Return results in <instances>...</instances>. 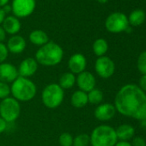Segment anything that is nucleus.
<instances>
[{"mask_svg": "<svg viewBox=\"0 0 146 146\" xmlns=\"http://www.w3.org/2000/svg\"><path fill=\"white\" fill-rule=\"evenodd\" d=\"M114 146H132V145L128 141H119V142H117Z\"/></svg>", "mask_w": 146, "mask_h": 146, "instance_id": "473e14b6", "label": "nucleus"}, {"mask_svg": "<svg viewBox=\"0 0 146 146\" xmlns=\"http://www.w3.org/2000/svg\"><path fill=\"white\" fill-rule=\"evenodd\" d=\"M137 69L143 75H146V51L143 52L137 58Z\"/></svg>", "mask_w": 146, "mask_h": 146, "instance_id": "a878e982", "label": "nucleus"}, {"mask_svg": "<svg viewBox=\"0 0 146 146\" xmlns=\"http://www.w3.org/2000/svg\"><path fill=\"white\" fill-rule=\"evenodd\" d=\"M116 112L138 120H146V94L137 85L123 86L114 99Z\"/></svg>", "mask_w": 146, "mask_h": 146, "instance_id": "f257e3e1", "label": "nucleus"}, {"mask_svg": "<svg viewBox=\"0 0 146 146\" xmlns=\"http://www.w3.org/2000/svg\"><path fill=\"white\" fill-rule=\"evenodd\" d=\"M3 29L9 35H17L21 29V23L19 19L14 16L5 17L3 22Z\"/></svg>", "mask_w": 146, "mask_h": 146, "instance_id": "dca6fc26", "label": "nucleus"}, {"mask_svg": "<svg viewBox=\"0 0 146 146\" xmlns=\"http://www.w3.org/2000/svg\"><path fill=\"white\" fill-rule=\"evenodd\" d=\"M37 88L35 83L27 78L18 77L11 86V94L18 102H29L35 97Z\"/></svg>", "mask_w": 146, "mask_h": 146, "instance_id": "7ed1b4c3", "label": "nucleus"}, {"mask_svg": "<svg viewBox=\"0 0 146 146\" xmlns=\"http://www.w3.org/2000/svg\"><path fill=\"white\" fill-rule=\"evenodd\" d=\"M95 70L99 77L107 79L113 75L115 64L110 58L107 56H102L98 57L96 59L95 63Z\"/></svg>", "mask_w": 146, "mask_h": 146, "instance_id": "1a4fd4ad", "label": "nucleus"}, {"mask_svg": "<svg viewBox=\"0 0 146 146\" xmlns=\"http://www.w3.org/2000/svg\"><path fill=\"white\" fill-rule=\"evenodd\" d=\"M64 97V90L58 84H50L46 85L41 94V100L45 107L50 109H54L59 107Z\"/></svg>", "mask_w": 146, "mask_h": 146, "instance_id": "39448f33", "label": "nucleus"}, {"mask_svg": "<svg viewBox=\"0 0 146 146\" xmlns=\"http://www.w3.org/2000/svg\"><path fill=\"white\" fill-rule=\"evenodd\" d=\"M138 87L143 91L146 92V75H143L138 82Z\"/></svg>", "mask_w": 146, "mask_h": 146, "instance_id": "c756f323", "label": "nucleus"}, {"mask_svg": "<svg viewBox=\"0 0 146 146\" xmlns=\"http://www.w3.org/2000/svg\"><path fill=\"white\" fill-rule=\"evenodd\" d=\"M116 136L117 138L120 141H128L129 139L132 138L135 134V129L132 125L128 124L120 125L116 130Z\"/></svg>", "mask_w": 146, "mask_h": 146, "instance_id": "f3484780", "label": "nucleus"}, {"mask_svg": "<svg viewBox=\"0 0 146 146\" xmlns=\"http://www.w3.org/2000/svg\"><path fill=\"white\" fill-rule=\"evenodd\" d=\"M76 80H77V78L75 74H73V73L70 71L64 72L59 78L58 85L63 90H69V89H71L76 84Z\"/></svg>", "mask_w": 146, "mask_h": 146, "instance_id": "aec40b11", "label": "nucleus"}, {"mask_svg": "<svg viewBox=\"0 0 146 146\" xmlns=\"http://www.w3.org/2000/svg\"><path fill=\"white\" fill-rule=\"evenodd\" d=\"M8 54H9V51L7 49V46L2 43L0 42V64L4 63L6 58H8Z\"/></svg>", "mask_w": 146, "mask_h": 146, "instance_id": "cd10ccee", "label": "nucleus"}, {"mask_svg": "<svg viewBox=\"0 0 146 146\" xmlns=\"http://www.w3.org/2000/svg\"><path fill=\"white\" fill-rule=\"evenodd\" d=\"M116 113L114 105L111 103H103L97 106L95 109V117L100 121H108L112 119Z\"/></svg>", "mask_w": 146, "mask_h": 146, "instance_id": "4468645a", "label": "nucleus"}, {"mask_svg": "<svg viewBox=\"0 0 146 146\" xmlns=\"http://www.w3.org/2000/svg\"><path fill=\"white\" fill-rule=\"evenodd\" d=\"M90 144V137L86 133H82L73 138L72 146H89Z\"/></svg>", "mask_w": 146, "mask_h": 146, "instance_id": "b1692460", "label": "nucleus"}, {"mask_svg": "<svg viewBox=\"0 0 146 146\" xmlns=\"http://www.w3.org/2000/svg\"><path fill=\"white\" fill-rule=\"evenodd\" d=\"M64 51L62 47L53 41H48L37 50L35 58L41 65L55 66L62 61Z\"/></svg>", "mask_w": 146, "mask_h": 146, "instance_id": "f03ea898", "label": "nucleus"}, {"mask_svg": "<svg viewBox=\"0 0 146 146\" xmlns=\"http://www.w3.org/2000/svg\"><path fill=\"white\" fill-rule=\"evenodd\" d=\"M6 38V33L5 31V29H3V27H0V42H2L5 40Z\"/></svg>", "mask_w": 146, "mask_h": 146, "instance_id": "2f4dec72", "label": "nucleus"}, {"mask_svg": "<svg viewBox=\"0 0 146 146\" xmlns=\"http://www.w3.org/2000/svg\"><path fill=\"white\" fill-rule=\"evenodd\" d=\"M88 95V102L92 105L100 104L103 100V93L101 90L95 88L87 93Z\"/></svg>", "mask_w": 146, "mask_h": 146, "instance_id": "5701e85b", "label": "nucleus"}, {"mask_svg": "<svg viewBox=\"0 0 146 146\" xmlns=\"http://www.w3.org/2000/svg\"><path fill=\"white\" fill-rule=\"evenodd\" d=\"M144 19H145V13L143 12V11L135 10L131 13L128 18V22L132 26H139L144 22Z\"/></svg>", "mask_w": 146, "mask_h": 146, "instance_id": "4be33fe9", "label": "nucleus"}, {"mask_svg": "<svg viewBox=\"0 0 146 146\" xmlns=\"http://www.w3.org/2000/svg\"><path fill=\"white\" fill-rule=\"evenodd\" d=\"M7 125H8V123H7L3 118L0 117V134L3 133V132L6 130Z\"/></svg>", "mask_w": 146, "mask_h": 146, "instance_id": "7c9ffc66", "label": "nucleus"}, {"mask_svg": "<svg viewBox=\"0 0 146 146\" xmlns=\"http://www.w3.org/2000/svg\"><path fill=\"white\" fill-rule=\"evenodd\" d=\"M21 113V105L13 97H7L0 102V117L7 123L17 120Z\"/></svg>", "mask_w": 146, "mask_h": 146, "instance_id": "423d86ee", "label": "nucleus"}, {"mask_svg": "<svg viewBox=\"0 0 146 146\" xmlns=\"http://www.w3.org/2000/svg\"><path fill=\"white\" fill-rule=\"evenodd\" d=\"M29 40L32 44L39 46H42L49 41L47 34L40 29L33 30L29 35Z\"/></svg>", "mask_w": 146, "mask_h": 146, "instance_id": "a211bd4d", "label": "nucleus"}, {"mask_svg": "<svg viewBox=\"0 0 146 146\" xmlns=\"http://www.w3.org/2000/svg\"><path fill=\"white\" fill-rule=\"evenodd\" d=\"M26 45V40L23 36L15 35L9 39L6 46L8 51L11 53L19 54L25 50Z\"/></svg>", "mask_w": 146, "mask_h": 146, "instance_id": "2eb2a0df", "label": "nucleus"}, {"mask_svg": "<svg viewBox=\"0 0 146 146\" xmlns=\"http://www.w3.org/2000/svg\"><path fill=\"white\" fill-rule=\"evenodd\" d=\"M5 13L4 12V11H3V9L2 8H0V24L1 23H3V22H4V20H5Z\"/></svg>", "mask_w": 146, "mask_h": 146, "instance_id": "f704fd0d", "label": "nucleus"}, {"mask_svg": "<svg viewBox=\"0 0 146 146\" xmlns=\"http://www.w3.org/2000/svg\"><path fill=\"white\" fill-rule=\"evenodd\" d=\"M97 2H99L100 4H105V3H107L108 0H96Z\"/></svg>", "mask_w": 146, "mask_h": 146, "instance_id": "e433bc0d", "label": "nucleus"}, {"mask_svg": "<svg viewBox=\"0 0 146 146\" xmlns=\"http://www.w3.org/2000/svg\"><path fill=\"white\" fill-rule=\"evenodd\" d=\"M76 84L79 88V90L88 93L96 88V80L91 72L84 70L78 75Z\"/></svg>", "mask_w": 146, "mask_h": 146, "instance_id": "9d476101", "label": "nucleus"}, {"mask_svg": "<svg viewBox=\"0 0 146 146\" xmlns=\"http://www.w3.org/2000/svg\"><path fill=\"white\" fill-rule=\"evenodd\" d=\"M2 9H3L4 12L5 13V15H6V14H8V13H10L11 11H12L11 5H5V6H4Z\"/></svg>", "mask_w": 146, "mask_h": 146, "instance_id": "72a5a7b5", "label": "nucleus"}, {"mask_svg": "<svg viewBox=\"0 0 146 146\" xmlns=\"http://www.w3.org/2000/svg\"><path fill=\"white\" fill-rule=\"evenodd\" d=\"M73 137L70 133L64 132L58 137V143L60 146H72L73 145Z\"/></svg>", "mask_w": 146, "mask_h": 146, "instance_id": "393cba45", "label": "nucleus"}, {"mask_svg": "<svg viewBox=\"0 0 146 146\" xmlns=\"http://www.w3.org/2000/svg\"><path fill=\"white\" fill-rule=\"evenodd\" d=\"M144 122H145V127H146V120H145Z\"/></svg>", "mask_w": 146, "mask_h": 146, "instance_id": "4c0bfd02", "label": "nucleus"}, {"mask_svg": "<svg viewBox=\"0 0 146 146\" xmlns=\"http://www.w3.org/2000/svg\"><path fill=\"white\" fill-rule=\"evenodd\" d=\"M19 77L17 68L10 63L0 64V82L12 84Z\"/></svg>", "mask_w": 146, "mask_h": 146, "instance_id": "9b49d317", "label": "nucleus"}, {"mask_svg": "<svg viewBox=\"0 0 146 146\" xmlns=\"http://www.w3.org/2000/svg\"><path fill=\"white\" fill-rule=\"evenodd\" d=\"M90 137L91 146H114L118 142L115 130L107 125L96 127Z\"/></svg>", "mask_w": 146, "mask_h": 146, "instance_id": "20e7f679", "label": "nucleus"}, {"mask_svg": "<svg viewBox=\"0 0 146 146\" xmlns=\"http://www.w3.org/2000/svg\"><path fill=\"white\" fill-rule=\"evenodd\" d=\"M70 103L76 108H82L85 107L89 103L87 93L82 90L75 91L70 97Z\"/></svg>", "mask_w": 146, "mask_h": 146, "instance_id": "6ab92c4d", "label": "nucleus"}, {"mask_svg": "<svg viewBox=\"0 0 146 146\" xmlns=\"http://www.w3.org/2000/svg\"><path fill=\"white\" fill-rule=\"evenodd\" d=\"M11 94V86L8 84L0 82V99L4 100L9 97Z\"/></svg>", "mask_w": 146, "mask_h": 146, "instance_id": "bb28decb", "label": "nucleus"}, {"mask_svg": "<svg viewBox=\"0 0 146 146\" xmlns=\"http://www.w3.org/2000/svg\"><path fill=\"white\" fill-rule=\"evenodd\" d=\"M87 66V59L82 53H74L68 61V68L73 74H80L84 71Z\"/></svg>", "mask_w": 146, "mask_h": 146, "instance_id": "f8f14e48", "label": "nucleus"}, {"mask_svg": "<svg viewBox=\"0 0 146 146\" xmlns=\"http://www.w3.org/2000/svg\"><path fill=\"white\" fill-rule=\"evenodd\" d=\"M38 69V63L34 58H27L21 62L18 67L19 77L27 78L32 77L35 74Z\"/></svg>", "mask_w": 146, "mask_h": 146, "instance_id": "ddd939ff", "label": "nucleus"}, {"mask_svg": "<svg viewBox=\"0 0 146 146\" xmlns=\"http://www.w3.org/2000/svg\"><path fill=\"white\" fill-rule=\"evenodd\" d=\"M131 145L132 146H146V141L142 137H132Z\"/></svg>", "mask_w": 146, "mask_h": 146, "instance_id": "c85d7f7f", "label": "nucleus"}, {"mask_svg": "<svg viewBox=\"0 0 146 146\" xmlns=\"http://www.w3.org/2000/svg\"><path fill=\"white\" fill-rule=\"evenodd\" d=\"M129 22L127 17L120 12H114L108 16L105 22V27L110 33L118 34L128 29Z\"/></svg>", "mask_w": 146, "mask_h": 146, "instance_id": "0eeeda50", "label": "nucleus"}, {"mask_svg": "<svg viewBox=\"0 0 146 146\" xmlns=\"http://www.w3.org/2000/svg\"><path fill=\"white\" fill-rule=\"evenodd\" d=\"M108 44L106 40L100 38L95 40L93 44V52L96 56L98 57L104 56L108 52Z\"/></svg>", "mask_w": 146, "mask_h": 146, "instance_id": "412c9836", "label": "nucleus"}, {"mask_svg": "<svg viewBox=\"0 0 146 146\" xmlns=\"http://www.w3.org/2000/svg\"><path fill=\"white\" fill-rule=\"evenodd\" d=\"M9 0H0V8H3L6 5H8Z\"/></svg>", "mask_w": 146, "mask_h": 146, "instance_id": "c9c22d12", "label": "nucleus"}, {"mask_svg": "<svg viewBox=\"0 0 146 146\" xmlns=\"http://www.w3.org/2000/svg\"><path fill=\"white\" fill-rule=\"evenodd\" d=\"M35 0H13L11 8L14 17L24 18L30 16L35 9Z\"/></svg>", "mask_w": 146, "mask_h": 146, "instance_id": "6e6552de", "label": "nucleus"}]
</instances>
